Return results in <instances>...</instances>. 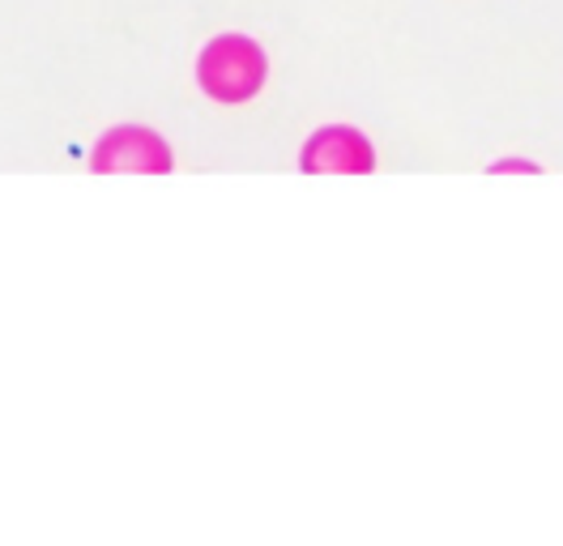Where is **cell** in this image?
<instances>
[{
  "mask_svg": "<svg viewBox=\"0 0 563 546\" xmlns=\"http://www.w3.org/2000/svg\"><path fill=\"white\" fill-rule=\"evenodd\" d=\"M269 61L256 39L247 34H218L206 43L197 61V81L213 102H247L261 95Z\"/></svg>",
  "mask_w": 563,
  "mask_h": 546,
  "instance_id": "1",
  "label": "cell"
},
{
  "mask_svg": "<svg viewBox=\"0 0 563 546\" xmlns=\"http://www.w3.org/2000/svg\"><path fill=\"white\" fill-rule=\"evenodd\" d=\"M95 171H141V175H167L176 167L172 159V145L154 129H141V124H120L95 145Z\"/></svg>",
  "mask_w": 563,
  "mask_h": 546,
  "instance_id": "2",
  "label": "cell"
},
{
  "mask_svg": "<svg viewBox=\"0 0 563 546\" xmlns=\"http://www.w3.org/2000/svg\"><path fill=\"white\" fill-rule=\"evenodd\" d=\"M372 145L367 136L329 124L303 145V171H372Z\"/></svg>",
  "mask_w": 563,
  "mask_h": 546,
  "instance_id": "3",
  "label": "cell"
}]
</instances>
